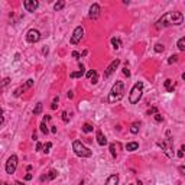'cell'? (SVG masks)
<instances>
[{"mask_svg":"<svg viewBox=\"0 0 185 185\" xmlns=\"http://www.w3.org/2000/svg\"><path fill=\"white\" fill-rule=\"evenodd\" d=\"M182 22H184V16H182L181 12H168V13H165L158 20L156 28L162 29V28H168V26H172V25L178 26V25H181Z\"/></svg>","mask_w":185,"mask_h":185,"instance_id":"cell-1","label":"cell"},{"mask_svg":"<svg viewBox=\"0 0 185 185\" xmlns=\"http://www.w3.org/2000/svg\"><path fill=\"white\" fill-rule=\"evenodd\" d=\"M124 96V85L121 81H116V84L113 85L112 91L109 94V103H116V101H120Z\"/></svg>","mask_w":185,"mask_h":185,"instance_id":"cell-2","label":"cell"},{"mask_svg":"<svg viewBox=\"0 0 185 185\" xmlns=\"http://www.w3.org/2000/svg\"><path fill=\"white\" fill-rule=\"evenodd\" d=\"M142 93H143V82H142V81H137L136 84L133 85L132 91H130L129 101L132 103V104H136V103H139V100L142 98Z\"/></svg>","mask_w":185,"mask_h":185,"instance_id":"cell-3","label":"cell"},{"mask_svg":"<svg viewBox=\"0 0 185 185\" xmlns=\"http://www.w3.org/2000/svg\"><path fill=\"white\" fill-rule=\"evenodd\" d=\"M73 149H74V152H75V155L80 156V158H90V156L93 155V151H90L88 148H85L80 140H75V142H74Z\"/></svg>","mask_w":185,"mask_h":185,"instance_id":"cell-4","label":"cell"},{"mask_svg":"<svg viewBox=\"0 0 185 185\" xmlns=\"http://www.w3.org/2000/svg\"><path fill=\"white\" fill-rule=\"evenodd\" d=\"M16 168H17V156L16 155H12L7 159V162H6V172L12 175V174H15Z\"/></svg>","mask_w":185,"mask_h":185,"instance_id":"cell-5","label":"cell"},{"mask_svg":"<svg viewBox=\"0 0 185 185\" xmlns=\"http://www.w3.org/2000/svg\"><path fill=\"white\" fill-rule=\"evenodd\" d=\"M82 36H84V29H82L81 26H77V28L74 29L73 36H71V43H73V45L78 43V42L82 39Z\"/></svg>","mask_w":185,"mask_h":185,"instance_id":"cell-6","label":"cell"},{"mask_svg":"<svg viewBox=\"0 0 185 185\" xmlns=\"http://www.w3.org/2000/svg\"><path fill=\"white\" fill-rule=\"evenodd\" d=\"M39 39H40V32L39 31H36V29H31V31H28V33H26V40H28V42L35 43V42H38Z\"/></svg>","mask_w":185,"mask_h":185,"instance_id":"cell-7","label":"cell"},{"mask_svg":"<svg viewBox=\"0 0 185 185\" xmlns=\"http://www.w3.org/2000/svg\"><path fill=\"white\" fill-rule=\"evenodd\" d=\"M23 6L28 12H35L38 9V6H39V1H36V0H25Z\"/></svg>","mask_w":185,"mask_h":185,"instance_id":"cell-8","label":"cell"},{"mask_svg":"<svg viewBox=\"0 0 185 185\" xmlns=\"http://www.w3.org/2000/svg\"><path fill=\"white\" fill-rule=\"evenodd\" d=\"M119 65H120V59H114L112 64L107 67V70H106V73H104V77H106V78H107V77H110V75H112V74L116 71V68H117Z\"/></svg>","mask_w":185,"mask_h":185,"instance_id":"cell-9","label":"cell"},{"mask_svg":"<svg viewBox=\"0 0 185 185\" xmlns=\"http://www.w3.org/2000/svg\"><path fill=\"white\" fill-rule=\"evenodd\" d=\"M88 16L91 17V19H97V17L100 16V6L97 4V3H94L91 7H90V13Z\"/></svg>","mask_w":185,"mask_h":185,"instance_id":"cell-10","label":"cell"},{"mask_svg":"<svg viewBox=\"0 0 185 185\" xmlns=\"http://www.w3.org/2000/svg\"><path fill=\"white\" fill-rule=\"evenodd\" d=\"M96 137H97V142H98V145H101V146L107 145V139H106V136L103 135V132H101V130H97Z\"/></svg>","mask_w":185,"mask_h":185,"instance_id":"cell-11","label":"cell"},{"mask_svg":"<svg viewBox=\"0 0 185 185\" xmlns=\"http://www.w3.org/2000/svg\"><path fill=\"white\" fill-rule=\"evenodd\" d=\"M87 78H88L93 84H97V80H98V74H97L96 70H90L87 73Z\"/></svg>","mask_w":185,"mask_h":185,"instance_id":"cell-12","label":"cell"},{"mask_svg":"<svg viewBox=\"0 0 185 185\" xmlns=\"http://www.w3.org/2000/svg\"><path fill=\"white\" fill-rule=\"evenodd\" d=\"M158 145L161 146V148H162V151H163V152L166 153L168 156H172V155H174V153L171 152V151H172V149H171V146H168V145H166V143H165V142H159Z\"/></svg>","mask_w":185,"mask_h":185,"instance_id":"cell-13","label":"cell"},{"mask_svg":"<svg viewBox=\"0 0 185 185\" xmlns=\"http://www.w3.org/2000/svg\"><path fill=\"white\" fill-rule=\"evenodd\" d=\"M119 184V177L117 175H110L106 181V185H117Z\"/></svg>","mask_w":185,"mask_h":185,"instance_id":"cell-14","label":"cell"},{"mask_svg":"<svg viewBox=\"0 0 185 185\" xmlns=\"http://www.w3.org/2000/svg\"><path fill=\"white\" fill-rule=\"evenodd\" d=\"M84 74H85V71H84V67L80 64V71L71 73V74H70V77H71V78H80V77H82Z\"/></svg>","mask_w":185,"mask_h":185,"instance_id":"cell-15","label":"cell"},{"mask_svg":"<svg viewBox=\"0 0 185 185\" xmlns=\"http://www.w3.org/2000/svg\"><path fill=\"white\" fill-rule=\"evenodd\" d=\"M165 88H166V91H169V93H171V91H174V88H175V82L168 78V80L165 81Z\"/></svg>","mask_w":185,"mask_h":185,"instance_id":"cell-16","label":"cell"},{"mask_svg":"<svg viewBox=\"0 0 185 185\" xmlns=\"http://www.w3.org/2000/svg\"><path fill=\"white\" fill-rule=\"evenodd\" d=\"M137 148H139V143H137V142H130V143H127V145H126V149H127L129 152L136 151Z\"/></svg>","mask_w":185,"mask_h":185,"instance_id":"cell-17","label":"cell"},{"mask_svg":"<svg viewBox=\"0 0 185 185\" xmlns=\"http://www.w3.org/2000/svg\"><path fill=\"white\" fill-rule=\"evenodd\" d=\"M112 45L114 49H120L121 48V40L119 38H113L112 39Z\"/></svg>","mask_w":185,"mask_h":185,"instance_id":"cell-18","label":"cell"},{"mask_svg":"<svg viewBox=\"0 0 185 185\" xmlns=\"http://www.w3.org/2000/svg\"><path fill=\"white\" fill-rule=\"evenodd\" d=\"M139 129H140V123H133V124H132V127H130V132H132V133H133V135H136L137 132H139Z\"/></svg>","mask_w":185,"mask_h":185,"instance_id":"cell-19","label":"cell"},{"mask_svg":"<svg viewBox=\"0 0 185 185\" xmlns=\"http://www.w3.org/2000/svg\"><path fill=\"white\" fill-rule=\"evenodd\" d=\"M177 46H178V49H181V51H185V36H182L181 39L178 40Z\"/></svg>","mask_w":185,"mask_h":185,"instance_id":"cell-20","label":"cell"},{"mask_svg":"<svg viewBox=\"0 0 185 185\" xmlns=\"http://www.w3.org/2000/svg\"><path fill=\"white\" fill-rule=\"evenodd\" d=\"M56 175H58V172H56L55 169H51V171L48 172V177H46V178H48L49 181H52V179H55V178H56Z\"/></svg>","mask_w":185,"mask_h":185,"instance_id":"cell-21","label":"cell"},{"mask_svg":"<svg viewBox=\"0 0 185 185\" xmlns=\"http://www.w3.org/2000/svg\"><path fill=\"white\" fill-rule=\"evenodd\" d=\"M64 6H65V1H62V0H61V1H56L55 4H54V9H55L56 12H58V10L64 9Z\"/></svg>","mask_w":185,"mask_h":185,"instance_id":"cell-22","label":"cell"},{"mask_svg":"<svg viewBox=\"0 0 185 185\" xmlns=\"http://www.w3.org/2000/svg\"><path fill=\"white\" fill-rule=\"evenodd\" d=\"M93 129H94V127H93L91 124H88V123H85V124L82 126V132H84V133H90V132H93Z\"/></svg>","mask_w":185,"mask_h":185,"instance_id":"cell-23","label":"cell"},{"mask_svg":"<svg viewBox=\"0 0 185 185\" xmlns=\"http://www.w3.org/2000/svg\"><path fill=\"white\" fill-rule=\"evenodd\" d=\"M40 132H42L43 135H46V133H48V127H46V121H45V120L40 123Z\"/></svg>","mask_w":185,"mask_h":185,"instance_id":"cell-24","label":"cell"},{"mask_svg":"<svg viewBox=\"0 0 185 185\" xmlns=\"http://www.w3.org/2000/svg\"><path fill=\"white\" fill-rule=\"evenodd\" d=\"M40 112H42V103H38L36 107H35V110H33V114L38 116V114H40Z\"/></svg>","mask_w":185,"mask_h":185,"instance_id":"cell-25","label":"cell"},{"mask_svg":"<svg viewBox=\"0 0 185 185\" xmlns=\"http://www.w3.org/2000/svg\"><path fill=\"white\" fill-rule=\"evenodd\" d=\"M51 148H52V143H51V142H48V143H45V145H43V153H49V151H51Z\"/></svg>","mask_w":185,"mask_h":185,"instance_id":"cell-26","label":"cell"},{"mask_svg":"<svg viewBox=\"0 0 185 185\" xmlns=\"http://www.w3.org/2000/svg\"><path fill=\"white\" fill-rule=\"evenodd\" d=\"M163 49H165V46H163L162 43H156V45H155V51H156V52H163Z\"/></svg>","mask_w":185,"mask_h":185,"instance_id":"cell-27","label":"cell"},{"mask_svg":"<svg viewBox=\"0 0 185 185\" xmlns=\"http://www.w3.org/2000/svg\"><path fill=\"white\" fill-rule=\"evenodd\" d=\"M110 152H112L113 158H116V156H117V152H116V145H114V143H112V145H110Z\"/></svg>","mask_w":185,"mask_h":185,"instance_id":"cell-28","label":"cell"},{"mask_svg":"<svg viewBox=\"0 0 185 185\" xmlns=\"http://www.w3.org/2000/svg\"><path fill=\"white\" fill-rule=\"evenodd\" d=\"M56 107H58V97L54 98V101H52V104H51V109H52V110H55Z\"/></svg>","mask_w":185,"mask_h":185,"instance_id":"cell-29","label":"cell"},{"mask_svg":"<svg viewBox=\"0 0 185 185\" xmlns=\"http://www.w3.org/2000/svg\"><path fill=\"white\" fill-rule=\"evenodd\" d=\"M177 61H178V56H177V55L169 56V59H168V62H169V64H174V62H177Z\"/></svg>","mask_w":185,"mask_h":185,"instance_id":"cell-30","label":"cell"},{"mask_svg":"<svg viewBox=\"0 0 185 185\" xmlns=\"http://www.w3.org/2000/svg\"><path fill=\"white\" fill-rule=\"evenodd\" d=\"M155 120H156V121H162V120H163V117H162L159 113H156V114H155Z\"/></svg>","mask_w":185,"mask_h":185,"instance_id":"cell-31","label":"cell"},{"mask_svg":"<svg viewBox=\"0 0 185 185\" xmlns=\"http://www.w3.org/2000/svg\"><path fill=\"white\" fill-rule=\"evenodd\" d=\"M123 74H124V75H127V77H130V71H129V68H127V65L123 68Z\"/></svg>","mask_w":185,"mask_h":185,"instance_id":"cell-32","label":"cell"},{"mask_svg":"<svg viewBox=\"0 0 185 185\" xmlns=\"http://www.w3.org/2000/svg\"><path fill=\"white\" fill-rule=\"evenodd\" d=\"M178 171H179V174H182V175H185V166H184V165H181V166L178 168Z\"/></svg>","mask_w":185,"mask_h":185,"instance_id":"cell-33","label":"cell"},{"mask_svg":"<svg viewBox=\"0 0 185 185\" xmlns=\"http://www.w3.org/2000/svg\"><path fill=\"white\" fill-rule=\"evenodd\" d=\"M62 120H64V121H68V114H67V112L62 113Z\"/></svg>","mask_w":185,"mask_h":185,"instance_id":"cell-34","label":"cell"},{"mask_svg":"<svg viewBox=\"0 0 185 185\" xmlns=\"http://www.w3.org/2000/svg\"><path fill=\"white\" fill-rule=\"evenodd\" d=\"M9 82H10V78H4V80H3V87H6Z\"/></svg>","mask_w":185,"mask_h":185,"instance_id":"cell-35","label":"cell"},{"mask_svg":"<svg viewBox=\"0 0 185 185\" xmlns=\"http://www.w3.org/2000/svg\"><path fill=\"white\" fill-rule=\"evenodd\" d=\"M25 179H26V181H31V179H32V174H26V175H25Z\"/></svg>","mask_w":185,"mask_h":185,"instance_id":"cell-36","label":"cell"},{"mask_svg":"<svg viewBox=\"0 0 185 185\" xmlns=\"http://www.w3.org/2000/svg\"><path fill=\"white\" fill-rule=\"evenodd\" d=\"M40 149H43V146H42V143H36V151H40Z\"/></svg>","mask_w":185,"mask_h":185,"instance_id":"cell-37","label":"cell"},{"mask_svg":"<svg viewBox=\"0 0 185 185\" xmlns=\"http://www.w3.org/2000/svg\"><path fill=\"white\" fill-rule=\"evenodd\" d=\"M153 113L156 114V107H153V109H151V110L148 112V114H153Z\"/></svg>","mask_w":185,"mask_h":185,"instance_id":"cell-38","label":"cell"},{"mask_svg":"<svg viewBox=\"0 0 185 185\" xmlns=\"http://www.w3.org/2000/svg\"><path fill=\"white\" fill-rule=\"evenodd\" d=\"M73 56H74V58H77V59H78V58H80V54H78L77 51H74V52H73Z\"/></svg>","mask_w":185,"mask_h":185,"instance_id":"cell-39","label":"cell"},{"mask_svg":"<svg viewBox=\"0 0 185 185\" xmlns=\"http://www.w3.org/2000/svg\"><path fill=\"white\" fill-rule=\"evenodd\" d=\"M26 85H28V87H32V85H33V80H28Z\"/></svg>","mask_w":185,"mask_h":185,"instance_id":"cell-40","label":"cell"},{"mask_svg":"<svg viewBox=\"0 0 185 185\" xmlns=\"http://www.w3.org/2000/svg\"><path fill=\"white\" fill-rule=\"evenodd\" d=\"M178 156H179V158H182V156H184V151H182V149L178 152Z\"/></svg>","mask_w":185,"mask_h":185,"instance_id":"cell-41","label":"cell"},{"mask_svg":"<svg viewBox=\"0 0 185 185\" xmlns=\"http://www.w3.org/2000/svg\"><path fill=\"white\" fill-rule=\"evenodd\" d=\"M42 52H43V55H48V48H43V51H42Z\"/></svg>","mask_w":185,"mask_h":185,"instance_id":"cell-42","label":"cell"},{"mask_svg":"<svg viewBox=\"0 0 185 185\" xmlns=\"http://www.w3.org/2000/svg\"><path fill=\"white\" fill-rule=\"evenodd\" d=\"M74 97V93L73 91H70V93H68V98H73Z\"/></svg>","mask_w":185,"mask_h":185,"instance_id":"cell-43","label":"cell"},{"mask_svg":"<svg viewBox=\"0 0 185 185\" xmlns=\"http://www.w3.org/2000/svg\"><path fill=\"white\" fill-rule=\"evenodd\" d=\"M15 185H23V184H22L20 181H16V182H15Z\"/></svg>","mask_w":185,"mask_h":185,"instance_id":"cell-44","label":"cell"},{"mask_svg":"<svg viewBox=\"0 0 185 185\" xmlns=\"http://www.w3.org/2000/svg\"><path fill=\"white\" fill-rule=\"evenodd\" d=\"M182 80H184V81H185V73H184V74H182Z\"/></svg>","mask_w":185,"mask_h":185,"instance_id":"cell-45","label":"cell"},{"mask_svg":"<svg viewBox=\"0 0 185 185\" xmlns=\"http://www.w3.org/2000/svg\"><path fill=\"white\" fill-rule=\"evenodd\" d=\"M181 149H182V151H185V146H182V148H181Z\"/></svg>","mask_w":185,"mask_h":185,"instance_id":"cell-46","label":"cell"},{"mask_svg":"<svg viewBox=\"0 0 185 185\" xmlns=\"http://www.w3.org/2000/svg\"><path fill=\"white\" fill-rule=\"evenodd\" d=\"M4 185H10V184H4Z\"/></svg>","mask_w":185,"mask_h":185,"instance_id":"cell-47","label":"cell"}]
</instances>
